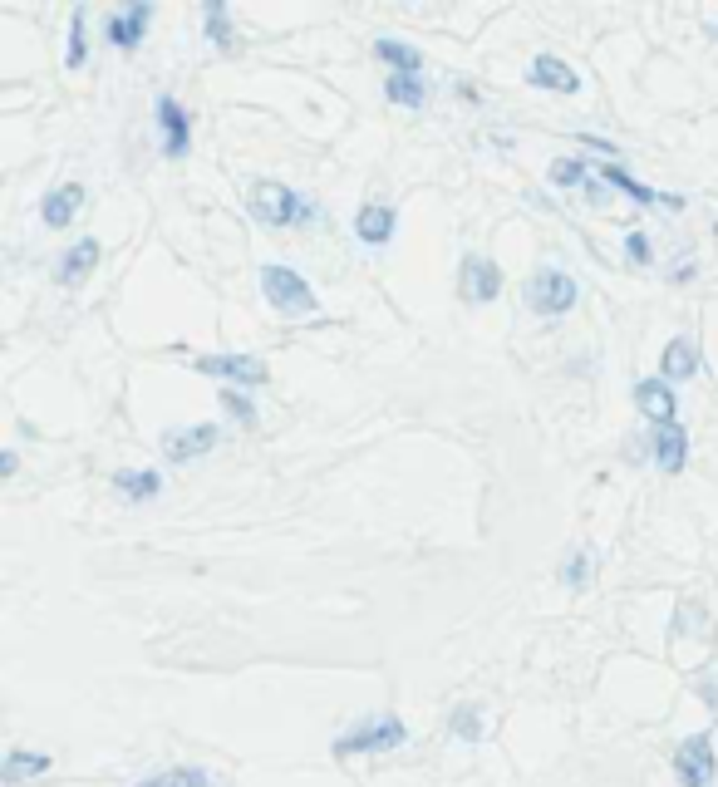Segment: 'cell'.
Segmentation results:
<instances>
[{
	"label": "cell",
	"mask_w": 718,
	"mask_h": 787,
	"mask_svg": "<svg viewBox=\"0 0 718 787\" xmlns=\"http://www.w3.org/2000/svg\"><path fill=\"white\" fill-rule=\"evenodd\" d=\"M251 217L266 222V227H291V222L315 217V202H300L286 182H256V192H251Z\"/></svg>",
	"instance_id": "1"
},
{
	"label": "cell",
	"mask_w": 718,
	"mask_h": 787,
	"mask_svg": "<svg viewBox=\"0 0 718 787\" xmlns=\"http://www.w3.org/2000/svg\"><path fill=\"white\" fill-rule=\"evenodd\" d=\"M217 443V424H197V428H173L168 438H163V453L173 458V463H187V458H197V453H207Z\"/></svg>",
	"instance_id": "11"
},
{
	"label": "cell",
	"mask_w": 718,
	"mask_h": 787,
	"mask_svg": "<svg viewBox=\"0 0 718 787\" xmlns=\"http://www.w3.org/2000/svg\"><path fill=\"white\" fill-rule=\"evenodd\" d=\"M192 369H197V374L232 379V384H246V389H256V384H266V379H271V374H266V364L256 360V355H197Z\"/></svg>",
	"instance_id": "6"
},
{
	"label": "cell",
	"mask_w": 718,
	"mask_h": 787,
	"mask_svg": "<svg viewBox=\"0 0 718 787\" xmlns=\"http://www.w3.org/2000/svg\"><path fill=\"white\" fill-rule=\"evenodd\" d=\"M158 119H163V133H168V158H182V153H187V138H192V119L182 114V104L173 94L158 99Z\"/></svg>",
	"instance_id": "15"
},
{
	"label": "cell",
	"mask_w": 718,
	"mask_h": 787,
	"mask_svg": "<svg viewBox=\"0 0 718 787\" xmlns=\"http://www.w3.org/2000/svg\"><path fill=\"white\" fill-rule=\"evenodd\" d=\"M89 60V40H84V10L69 20V69H79V64Z\"/></svg>",
	"instance_id": "27"
},
{
	"label": "cell",
	"mask_w": 718,
	"mask_h": 787,
	"mask_svg": "<svg viewBox=\"0 0 718 787\" xmlns=\"http://www.w3.org/2000/svg\"><path fill=\"white\" fill-rule=\"evenodd\" d=\"M114 487H119L128 502H148V497L163 492V478L153 468H128V473H114Z\"/></svg>",
	"instance_id": "19"
},
{
	"label": "cell",
	"mask_w": 718,
	"mask_h": 787,
	"mask_svg": "<svg viewBox=\"0 0 718 787\" xmlns=\"http://www.w3.org/2000/svg\"><path fill=\"white\" fill-rule=\"evenodd\" d=\"M374 55L384 64H394V74H419L423 69L419 50H409V45H399V40H374Z\"/></svg>",
	"instance_id": "20"
},
{
	"label": "cell",
	"mask_w": 718,
	"mask_h": 787,
	"mask_svg": "<svg viewBox=\"0 0 718 787\" xmlns=\"http://www.w3.org/2000/svg\"><path fill=\"white\" fill-rule=\"evenodd\" d=\"M207 35H212L217 50H237V35H232V25H227V5H222V0L207 5Z\"/></svg>",
	"instance_id": "23"
},
{
	"label": "cell",
	"mask_w": 718,
	"mask_h": 787,
	"mask_svg": "<svg viewBox=\"0 0 718 787\" xmlns=\"http://www.w3.org/2000/svg\"><path fill=\"white\" fill-rule=\"evenodd\" d=\"M404 738H409V728L399 724L394 714H374V719H364V724H355L350 733H340V738H335V758L384 753V748H399Z\"/></svg>",
	"instance_id": "2"
},
{
	"label": "cell",
	"mask_w": 718,
	"mask_h": 787,
	"mask_svg": "<svg viewBox=\"0 0 718 787\" xmlns=\"http://www.w3.org/2000/svg\"><path fill=\"white\" fill-rule=\"evenodd\" d=\"M384 94H389L394 104H404V109H419L423 99H428V89H423V79H419V74H389Z\"/></svg>",
	"instance_id": "22"
},
{
	"label": "cell",
	"mask_w": 718,
	"mask_h": 787,
	"mask_svg": "<svg viewBox=\"0 0 718 787\" xmlns=\"http://www.w3.org/2000/svg\"><path fill=\"white\" fill-rule=\"evenodd\" d=\"M699 694L709 699V709H718V669H699Z\"/></svg>",
	"instance_id": "31"
},
{
	"label": "cell",
	"mask_w": 718,
	"mask_h": 787,
	"mask_svg": "<svg viewBox=\"0 0 718 787\" xmlns=\"http://www.w3.org/2000/svg\"><path fill=\"white\" fill-rule=\"evenodd\" d=\"M532 84H537V89H556V94H576V89H581L576 69L566 60H556V55H537V60H532Z\"/></svg>",
	"instance_id": "14"
},
{
	"label": "cell",
	"mask_w": 718,
	"mask_h": 787,
	"mask_svg": "<svg viewBox=\"0 0 718 787\" xmlns=\"http://www.w3.org/2000/svg\"><path fill=\"white\" fill-rule=\"evenodd\" d=\"M261 291H266V301L276 305L281 315H315V310H320L315 291L300 281L291 266H266V271H261Z\"/></svg>",
	"instance_id": "3"
},
{
	"label": "cell",
	"mask_w": 718,
	"mask_h": 787,
	"mask_svg": "<svg viewBox=\"0 0 718 787\" xmlns=\"http://www.w3.org/2000/svg\"><path fill=\"white\" fill-rule=\"evenodd\" d=\"M659 369H664V379H694L699 374V350L689 340H669L664 355H659Z\"/></svg>",
	"instance_id": "18"
},
{
	"label": "cell",
	"mask_w": 718,
	"mask_h": 787,
	"mask_svg": "<svg viewBox=\"0 0 718 787\" xmlns=\"http://www.w3.org/2000/svg\"><path fill=\"white\" fill-rule=\"evenodd\" d=\"M551 182H561V187L586 182V163H581V158H561V163H551Z\"/></svg>",
	"instance_id": "28"
},
{
	"label": "cell",
	"mask_w": 718,
	"mask_h": 787,
	"mask_svg": "<svg viewBox=\"0 0 718 787\" xmlns=\"http://www.w3.org/2000/svg\"><path fill=\"white\" fill-rule=\"evenodd\" d=\"M79 207H84V187H79V182H69V187H60V192H50V197H45L40 217H45V227H69Z\"/></svg>",
	"instance_id": "17"
},
{
	"label": "cell",
	"mask_w": 718,
	"mask_h": 787,
	"mask_svg": "<svg viewBox=\"0 0 718 787\" xmlns=\"http://www.w3.org/2000/svg\"><path fill=\"white\" fill-rule=\"evenodd\" d=\"M625 251H630V261H635V266H650V242H645V232H630Z\"/></svg>",
	"instance_id": "30"
},
{
	"label": "cell",
	"mask_w": 718,
	"mask_h": 787,
	"mask_svg": "<svg viewBox=\"0 0 718 787\" xmlns=\"http://www.w3.org/2000/svg\"><path fill=\"white\" fill-rule=\"evenodd\" d=\"M15 468H20V458H15V453L5 448V453H0V473H15Z\"/></svg>",
	"instance_id": "32"
},
{
	"label": "cell",
	"mask_w": 718,
	"mask_h": 787,
	"mask_svg": "<svg viewBox=\"0 0 718 787\" xmlns=\"http://www.w3.org/2000/svg\"><path fill=\"white\" fill-rule=\"evenodd\" d=\"M586 571H591V551H576L571 566H566V581H571V586H586Z\"/></svg>",
	"instance_id": "29"
},
{
	"label": "cell",
	"mask_w": 718,
	"mask_h": 787,
	"mask_svg": "<svg viewBox=\"0 0 718 787\" xmlns=\"http://www.w3.org/2000/svg\"><path fill=\"white\" fill-rule=\"evenodd\" d=\"M148 20H153V5H148V0H133V5H128L123 15H109V45H119V50H133V45L143 40Z\"/></svg>",
	"instance_id": "9"
},
{
	"label": "cell",
	"mask_w": 718,
	"mask_h": 787,
	"mask_svg": "<svg viewBox=\"0 0 718 787\" xmlns=\"http://www.w3.org/2000/svg\"><path fill=\"white\" fill-rule=\"evenodd\" d=\"M217 399H222V409H227L237 424H256V409H251V399H246L241 389H222Z\"/></svg>",
	"instance_id": "26"
},
{
	"label": "cell",
	"mask_w": 718,
	"mask_h": 787,
	"mask_svg": "<svg viewBox=\"0 0 718 787\" xmlns=\"http://www.w3.org/2000/svg\"><path fill=\"white\" fill-rule=\"evenodd\" d=\"M674 773L684 787H714L718 778V763H714V733H694L679 743L674 753Z\"/></svg>",
	"instance_id": "4"
},
{
	"label": "cell",
	"mask_w": 718,
	"mask_h": 787,
	"mask_svg": "<svg viewBox=\"0 0 718 787\" xmlns=\"http://www.w3.org/2000/svg\"><path fill=\"white\" fill-rule=\"evenodd\" d=\"M527 305L537 315H546V320H556V315H566L576 305V281L566 271H537L527 281Z\"/></svg>",
	"instance_id": "5"
},
{
	"label": "cell",
	"mask_w": 718,
	"mask_h": 787,
	"mask_svg": "<svg viewBox=\"0 0 718 787\" xmlns=\"http://www.w3.org/2000/svg\"><path fill=\"white\" fill-rule=\"evenodd\" d=\"M94 266H99V242L84 237L79 246H69L60 256V271H55V276H60V286H79V281L94 276Z\"/></svg>",
	"instance_id": "13"
},
{
	"label": "cell",
	"mask_w": 718,
	"mask_h": 787,
	"mask_svg": "<svg viewBox=\"0 0 718 787\" xmlns=\"http://www.w3.org/2000/svg\"><path fill=\"white\" fill-rule=\"evenodd\" d=\"M458 291L468 296V301H497V291H502V271L492 266V261H482V256H468L463 266H458Z\"/></svg>",
	"instance_id": "7"
},
{
	"label": "cell",
	"mask_w": 718,
	"mask_h": 787,
	"mask_svg": "<svg viewBox=\"0 0 718 787\" xmlns=\"http://www.w3.org/2000/svg\"><path fill=\"white\" fill-rule=\"evenodd\" d=\"M394 207H384V202H369L364 212L355 217V232H359V242H369V246H384L389 237H394Z\"/></svg>",
	"instance_id": "16"
},
{
	"label": "cell",
	"mask_w": 718,
	"mask_h": 787,
	"mask_svg": "<svg viewBox=\"0 0 718 787\" xmlns=\"http://www.w3.org/2000/svg\"><path fill=\"white\" fill-rule=\"evenodd\" d=\"M45 768H50V753H10L0 778L5 783H25V778H40Z\"/></svg>",
	"instance_id": "21"
},
{
	"label": "cell",
	"mask_w": 718,
	"mask_h": 787,
	"mask_svg": "<svg viewBox=\"0 0 718 787\" xmlns=\"http://www.w3.org/2000/svg\"><path fill=\"white\" fill-rule=\"evenodd\" d=\"M605 182H610V187H620V192H625L630 202H640V207H669V212H679V207H684V197H674V192H669V197H659V192H650L645 182L630 178L620 163H605Z\"/></svg>",
	"instance_id": "12"
},
{
	"label": "cell",
	"mask_w": 718,
	"mask_h": 787,
	"mask_svg": "<svg viewBox=\"0 0 718 787\" xmlns=\"http://www.w3.org/2000/svg\"><path fill=\"white\" fill-rule=\"evenodd\" d=\"M138 787H212V778L202 768H168V773H158V778H148Z\"/></svg>",
	"instance_id": "24"
},
{
	"label": "cell",
	"mask_w": 718,
	"mask_h": 787,
	"mask_svg": "<svg viewBox=\"0 0 718 787\" xmlns=\"http://www.w3.org/2000/svg\"><path fill=\"white\" fill-rule=\"evenodd\" d=\"M655 463H659V473H684V463H689V433L679 424H664L655 428Z\"/></svg>",
	"instance_id": "10"
},
{
	"label": "cell",
	"mask_w": 718,
	"mask_h": 787,
	"mask_svg": "<svg viewBox=\"0 0 718 787\" xmlns=\"http://www.w3.org/2000/svg\"><path fill=\"white\" fill-rule=\"evenodd\" d=\"M635 409H640L645 419H655L659 428L674 424V409H679V399H674L669 379H640V384H635Z\"/></svg>",
	"instance_id": "8"
},
{
	"label": "cell",
	"mask_w": 718,
	"mask_h": 787,
	"mask_svg": "<svg viewBox=\"0 0 718 787\" xmlns=\"http://www.w3.org/2000/svg\"><path fill=\"white\" fill-rule=\"evenodd\" d=\"M448 724H453V738H463V743H478V738H482V719H478V709H473V704H458Z\"/></svg>",
	"instance_id": "25"
}]
</instances>
